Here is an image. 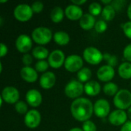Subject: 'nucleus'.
Returning <instances> with one entry per match:
<instances>
[{"mask_svg": "<svg viewBox=\"0 0 131 131\" xmlns=\"http://www.w3.org/2000/svg\"><path fill=\"white\" fill-rule=\"evenodd\" d=\"M114 104L120 110L129 109L131 107V92L127 89L120 90L114 96Z\"/></svg>", "mask_w": 131, "mask_h": 131, "instance_id": "obj_3", "label": "nucleus"}, {"mask_svg": "<svg viewBox=\"0 0 131 131\" xmlns=\"http://www.w3.org/2000/svg\"><path fill=\"white\" fill-rule=\"evenodd\" d=\"M51 31L46 27H38L31 33V38L38 45H46L52 38Z\"/></svg>", "mask_w": 131, "mask_h": 131, "instance_id": "obj_2", "label": "nucleus"}, {"mask_svg": "<svg viewBox=\"0 0 131 131\" xmlns=\"http://www.w3.org/2000/svg\"><path fill=\"white\" fill-rule=\"evenodd\" d=\"M124 57L127 61H131V44L125 47L124 50Z\"/></svg>", "mask_w": 131, "mask_h": 131, "instance_id": "obj_37", "label": "nucleus"}, {"mask_svg": "<svg viewBox=\"0 0 131 131\" xmlns=\"http://www.w3.org/2000/svg\"><path fill=\"white\" fill-rule=\"evenodd\" d=\"M25 98H26L27 103L33 107H38L42 102L41 94L38 90H35V89L29 90L26 93Z\"/></svg>", "mask_w": 131, "mask_h": 131, "instance_id": "obj_15", "label": "nucleus"}, {"mask_svg": "<svg viewBox=\"0 0 131 131\" xmlns=\"http://www.w3.org/2000/svg\"><path fill=\"white\" fill-rule=\"evenodd\" d=\"M71 112L74 119L85 122L91 117L94 112V105L87 98H77L71 103Z\"/></svg>", "mask_w": 131, "mask_h": 131, "instance_id": "obj_1", "label": "nucleus"}, {"mask_svg": "<svg viewBox=\"0 0 131 131\" xmlns=\"http://www.w3.org/2000/svg\"><path fill=\"white\" fill-rule=\"evenodd\" d=\"M114 74H115L114 68L109 65L101 66L97 72V76L98 79L104 82H108L111 80H112L114 77Z\"/></svg>", "mask_w": 131, "mask_h": 131, "instance_id": "obj_14", "label": "nucleus"}, {"mask_svg": "<svg viewBox=\"0 0 131 131\" xmlns=\"http://www.w3.org/2000/svg\"><path fill=\"white\" fill-rule=\"evenodd\" d=\"M65 56L62 51L61 50H54L51 52L48 56V64L49 65L55 69H58L64 64L65 61Z\"/></svg>", "mask_w": 131, "mask_h": 131, "instance_id": "obj_9", "label": "nucleus"}, {"mask_svg": "<svg viewBox=\"0 0 131 131\" xmlns=\"http://www.w3.org/2000/svg\"><path fill=\"white\" fill-rule=\"evenodd\" d=\"M127 16L129 17V18L131 20V3L129 5L128 8H127Z\"/></svg>", "mask_w": 131, "mask_h": 131, "instance_id": "obj_42", "label": "nucleus"}, {"mask_svg": "<svg viewBox=\"0 0 131 131\" xmlns=\"http://www.w3.org/2000/svg\"><path fill=\"white\" fill-rule=\"evenodd\" d=\"M122 27H123V30H124V32L125 35L128 38L131 39V21L124 23L122 25Z\"/></svg>", "mask_w": 131, "mask_h": 131, "instance_id": "obj_36", "label": "nucleus"}, {"mask_svg": "<svg viewBox=\"0 0 131 131\" xmlns=\"http://www.w3.org/2000/svg\"><path fill=\"white\" fill-rule=\"evenodd\" d=\"M64 15V12L63 11V9L59 6H56L51 10L50 16L53 22L58 23L63 20Z\"/></svg>", "mask_w": 131, "mask_h": 131, "instance_id": "obj_23", "label": "nucleus"}, {"mask_svg": "<svg viewBox=\"0 0 131 131\" xmlns=\"http://www.w3.org/2000/svg\"><path fill=\"white\" fill-rule=\"evenodd\" d=\"M48 66L49 64L48 61L45 60H41L35 64V70L38 72H45L48 68Z\"/></svg>", "mask_w": 131, "mask_h": 131, "instance_id": "obj_32", "label": "nucleus"}, {"mask_svg": "<svg viewBox=\"0 0 131 131\" xmlns=\"http://www.w3.org/2000/svg\"><path fill=\"white\" fill-rule=\"evenodd\" d=\"M101 2H102V3H104V4H107H107H109V3H112V1H111V0H102V1H101Z\"/></svg>", "mask_w": 131, "mask_h": 131, "instance_id": "obj_43", "label": "nucleus"}, {"mask_svg": "<svg viewBox=\"0 0 131 131\" xmlns=\"http://www.w3.org/2000/svg\"><path fill=\"white\" fill-rule=\"evenodd\" d=\"M7 2V0H1L0 1V2H2V3H3V2Z\"/></svg>", "mask_w": 131, "mask_h": 131, "instance_id": "obj_46", "label": "nucleus"}, {"mask_svg": "<svg viewBox=\"0 0 131 131\" xmlns=\"http://www.w3.org/2000/svg\"><path fill=\"white\" fill-rule=\"evenodd\" d=\"M56 82V76L51 71H47L44 73L40 78V86L44 89H50L54 87Z\"/></svg>", "mask_w": 131, "mask_h": 131, "instance_id": "obj_17", "label": "nucleus"}, {"mask_svg": "<svg viewBox=\"0 0 131 131\" xmlns=\"http://www.w3.org/2000/svg\"><path fill=\"white\" fill-rule=\"evenodd\" d=\"M94 28L97 32L103 33L107 29V24L104 20H98L97 21H96Z\"/></svg>", "mask_w": 131, "mask_h": 131, "instance_id": "obj_31", "label": "nucleus"}, {"mask_svg": "<svg viewBox=\"0 0 131 131\" xmlns=\"http://www.w3.org/2000/svg\"><path fill=\"white\" fill-rule=\"evenodd\" d=\"M127 114L123 110H115L111 113L109 115V121L112 125L121 126L124 125L127 120Z\"/></svg>", "mask_w": 131, "mask_h": 131, "instance_id": "obj_13", "label": "nucleus"}, {"mask_svg": "<svg viewBox=\"0 0 131 131\" xmlns=\"http://www.w3.org/2000/svg\"><path fill=\"white\" fill-rule=\"evenodd\" d=\"M118 91V86L113 82H108L104 87V92L108 96L116 95Z\"/></svg>", "mask_w": 131, "mask_h": 131, "instance_id": "obj_27", "label": "nucleus"}, {"mask_svg": "<svg viewBox=\"0 0 131 131\" xmlns=\"http://www.w3.org/2000/svg\"><path fill=\"white\" fill-rule=\"evenodd\" d=\"M32 57L29 54H25L22 57V63L25 64V66H29L32 63Z\"/></svg>", "mask_w": 131, "mask_h": 131, "instance_id": "obj_38", "label": "nucleus"}, {"mask_svg": "<svg viewBox=\"0 0 131 131\" xmlns=\"http://www.w3.org/2000/svg\"><path fill=\"white\" fill-rule=\"evenodd\" d=\"M127 117L131 120V107L128 109V111H127Z\"/></svg>", "mask_w": 131, "mask_h": 131, "instance_id": "obj_45", "label": "nucleus"}, {"mask_svg": "<svg viewBox=\"0 0 131 131\" xmlns=\"http://www.w3.org/2000/svg\"><path fill=\"white\" fill-rule=\"evenodd\" d=\"M53 38L58 45H61V46L68 45L70 41L69 35L64 31H56L53 35Z\"/></svg>", "mask_w": 131, "mask_h": 131, "instance_id": "obj_21", "label": "nucleus"}, {"mask_svg": "<svg viewBox=\"0 0 131 131\" xmlns=\"http://www.w3.org/2000/svg\"><path fill=\"white\" fill-rule=\"evenodd\" d=\"M104 59L107 61V65L111 67H115L117 63H118V59L116 55L114 54H111L109 53H105L104 54Z\"/></svg>", "mask_w": 131, "mask_h": 131, "instance_id": "obj_29", "label": "nucleus"}, {"mask_svg": "<svg viewBox=\"0 0 131 131\" xmlns=\"http://www.w3.org/2000/svg\"><path fill=\"white\" fill-rule=\"evenodd\" d=\"M32 55L35 58L39 59V61L44 60L48 57V51L46 48H45L43 46H38L33 49Z\"/></svg>", "mask_w": 131, "mask_h": 131, "instance_id": "obj_25", "label": "nucleus"}, {"mask_svg": "<svg viewBox=\"0 0 131 131\" xmlns=\"http://www.w3.org/2000/svg\"><path fill=\"white\" fill-rule=\"evenodd\" d=\"M89 12L91 15H92L93 16H96L100 15L102 12V7L101 5L98 2H92L91 4H90L89 8H88Z\"/></svg>", "mask_w": 131, "mask_h": 131, "instance_id": "obj_28", "label": "nucleus"}, {"mask_svg": "<svg viewBox=\"0 0 131 131\" xmlns=\"http://www.w3.org/2000/svg\"><path fill=\"white\" fill-rule=\"evenodd\" d=\"M92 72L88 68H82L77 74L78 79L80 82H88L91 78Z\"/></svg>", "mask_w": 131, "mask_h": 131, "instance_id": "obj_26", "label": "nucleus"}, {"mask_svg": "<svg viewBox=\"0 0 131 131\" xmlns=\"http://www.w3.org/2000/svg\"><path fill=\"white\" fill-rule=\"evenodd\" d=\"M8 52V48L4 43H1L0 45V57L3 58L5 55H6Z\"/></svg>", "mask_w": 131, "mask_h": 131, "instance_id": "obj_39", "label": "nucleus"}, {"mask_svg": "<svg viewBox=\"0 0 131 131\" xmlns=\"http://www.w3.org/2000/svg\"><path fill=\"white\" fill-rule=\"evenodd\" d=\"M110 104L107 100L99 99L94 104V112L95 115L100 118L107 117L110 113Z\"/></svg>", "mask_w": 131, "mask_h": 131, "instance_id": "obj_10", "label": "nucleus"}, {"mask_svg": "<svg viewBox=\"0 0 131 131\" xmlns=\"http://www.w3.org/2000/svg\"><path fill=\"white\" fill-rule=\"evenodd\" d=\"M84 91L89 96H96L101 91V85L96 81H89L84 85Z\"/></svg>", "mask_w": 131, "mask_h": 131, "instance_id": "obj_20", "label": "nucleus"}, {"mask_svg": "<svg viewBox=\"0 0 131 131\" xmlns=\"http://www.w3.org/2000/svg\"><path fill=\"white\" fill-rule=\"evenodd\" d=\"M118 74L124 79L131 78V63L124 62L118 68Z\"/></svg>", "mask_w": 131, "mask_h": 131, "instance_id": "obj_22", "label": "nucleus"}, {"mask_svg": "<svg viewBox=\"0 0 131 131\" xmlns=\"http://www.w3.org/2000/svg\"><path fill=\"white\" fill-rule=\"evenodd\" d=\"M126 1L124 0H115L112 2L111 5L114 8L116 11H120L122 8H124V5L126 4Z\"/></svg>", "mask_w": 131, "mask_h": 131, "instance_id": "obj_35", "label": "nucleus"}, {"mask_svg": "<svg viewBox=\"0 0 131 131\" xmlns=\"http://www.w3.org/2000/svg\"><path fill=\"white\" fill-rule=\"evenodd\" d=\"M15 47L18 51L21 53H27L32 47V41L28 35L25 34L20 35L16 38Z\"/></svg>", "mask_w": 131, "mask_h": 131, "instance_id": "obj_12", "label": "nucleus"}, {"mask_svg": "<svg viewBox=\"0 0 131 131\" xmlns=\"http://www.w3.org/2000/svg\"><path fill=\"white\" fill-rule=\"evenodd\" d=\"M20 74L21 78L28 82V83H34L38 79V74L37 71L30 66H25L21 69Z\"/></svg>", "mask_w": 131, "mask_h": 131, "instance_id": "obj_18", "label": "nucleus"}, {"mask_svg": "<svg viewBox=\"0 0 131 131\" xmlns=\"http://www.w3.org/2000/svg\"><path fill=\"white\" fill-rule=\"evenodd\" d=\"M95 18L89 13L84 14L81 18L80 19V26L84 30L91 29L93 27L95 26Z\"/></svg>", "mask_w": 131, "mask_h": 131, "instance_id": "obj_19", "label": "nucleus"}, {"mask_svg": "<svg viewBox=\"0 0 131 131\" xmlns=\"http://www.w3.org/2000/svg\"><path fill=\"white\" fill-rule=\"evenodd\" d=\"M82 130L84 131H97V127L93 121H87L84 122Z\"/></svg>", "mask_w": 131, "mask_h": 131, "instance_id": "obj_33", "label": "nucleus"}, {"mask_svg": "<svg viewBox=\"0 0 131 131\" xmlns=\"http://www.w3.org/2000/svg\"><path fill=\"white\" fill-rule=\"evenodd\" d=\"M83 59L78 54L69 55L64 61V68L70 72L79 71L83 67Z\"/></svg>", "mask_w": 131, "mask_h": 131, "instance_id": "obj_7", "label": "nucleus"}, {"mask_svg": "<svg viewBox=\"0 0 131 131\" xmlns=\"http://www.w3.org/2000/svg\"><path fill=\"white\" fill-rule=\"evenodd\" d=\"M31 6L28 4L18 5L14 9L15 18L20 21H27L30 20L33 15Z\"/></svg>", "mask_w": 131, "mask_h": 131, "instance_id": "obj_6", "label": "nucleus"}, {"mask_svg": "<svg viewBox=\"0 0 131 131\" xmlns=\"http://www.w3.org/2000/svg\"><path fill=\"white\" fill-rule=\"evenodd\" d=\"M2 98L8 104H16L19 99V92L15 87L7 86L2 91Z\"/></svg>", "mask_w": 131, "mask_h": 131, "instance_id": "obj_8", "label": "nucleus"}, {"mask_svg": "<svg viewBox=\"0 0 131 131\" xmlns=\"http://www.w3.org/2000/svg\"><path fill=\"white\" fill-rule=\"evenodd\" d=\"M86 2H87L86 0H71V2H72L74 5H78V6L84 4Z\"/></svg>", "mask_w": 131, "mask_h": 131, "instance_id": "obj_41", "label": "nucleus"}, {"mask_svg": "<svg viewBox=\"0 0 131 131\" xmlns=\"http://www.w3.org/2000/svg\"><path fill=\"white\" fill-rule=\"evenodd\" d=\"M41 114L36 110H31L28 111V113L25 114L24 118L25 124L31 129H34L37 127L41 123Z\"/></svg>", "mask_w": 131, "mask_h": 131, "instance_id": "obj_11", "label": "nucleus"}, {"mask_svg": "<svg viewBox=\"0 0 131 131\" xmlns=\"http://www.w3.org/2000/svg\"><path fill=\"white\" fill-rule=\"evenodd\" d=\"M84 60L91 64H98L104 59V54L101 51L95 47H88L83 52Z\"/></svg>", "mask_w": 131, "mask_h": 131, "instance_id": "obj_4", "label": "nucleus"}, {"mask_svg": "<svg viewBox=\"0 0 131 131\" xmlns=\"http://www.w3.org/2000/svg\"><path fill=\"white\" fill-rule=\"evenodd\" d=\"M64 14L67 18L71 21L80 20L84 15L81 8L74 4L69 5L66 7L64 10Z\"/></svg>", "mask_w": 131, "mask_h": 131, "instance_id": "obj_16", "label": "nucleus"}, {"mask_svg": "<svg viewBox=\"0 0 131 131\" xmlns=\"http://www.w3.org/2000/svg\"><path fill=\"white\" fill-rule=\"evenodd\" d=\"M69 131H84L82 129H80L79 127H74V128H72Z\"/></svg>", "mask_w": 131, "mask_h": 131, "instance_id": "obj_44", "label": "nucleus"}, {"mask_svg": "<svg viewBox=\"0 0 131 131\" xmlns=\"http://www.w3.org/2000/svg\"><path fill=\"white\" fill-rule=\"evenodd\" d=\"M116 15V10L111 5H106L101 12L102 18L105 21H111L114 18Z\"/></svg>", "mask_w": 131, "mask_h": 131, "instance_id": "obj_24", "label": "nucleus"}, {"mask_svg": "<svg viewBox=\"0 0 131 131\" xmlns=\"http://www.w3.org/2000/svg\"><path fill=\"white\" fill-rule=\"evenodd\" d=\"M31 8L34 13H40L43 8H44V5L41 2L37 1L32 3L31 5Z\"/></svg>", "mask_w": 131, "mask_h": 131, "instance_id": "obj_34", "label": "nucleus"}, {"mask_svg": "<svg viewBox=\"0 0 131 131\" xmlns=\"http://www.w3.org/2000/svg\"><path fill=\"white\" fill-rule=\"evenodd\" d=\"M84 91V85L77 80H71L66 84L64 88V93L66 96L70 98L77 99L83 94Z\"/></svg>", "mask_w": 131, "mask_h": 131, "instance_id": "obj_5", "label": "nucleus"}, {"mask_svg": "<svg viewBox=\"0 0 131 131\" xmlns=\"http://www.w3.org/2000/svg\"><path fill=\"white\" fill-rule=\"evenodd\" d=\"M15 109L20 114H26L28 113V106L24 101H18L15 104Z\"/></svg>", "mask_w": 131, "mask_h": 131, "instance_id": "obj_30", "label": "nucleus"}, {"mask_svg": "<svg viewBox=\"0 0 131 131\" xmlns=\"http://www.w3.org/2000/svg\"><path fill=\"white\" fill-rule=\"evenodd\" d=\"M121 131H131V121H127L121 127Z\"/></svg>", "mask_w": 131, "mask_h": 131, "instance_id": "obj_40", "label": "nucleus"}]
</instances>
